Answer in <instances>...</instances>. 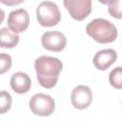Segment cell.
Masks as SVG:
<instances>
[{
    "label": "cell",
    "mask_w": 122,
    "mask_h": 122,
    "mask_svg": "<svg viewBox=\"0 0 122 122\" xmlns=\"http://www.w3.org/2000/svg\"><path fill=\"white\" fill-rule=\"evenodd\" d=\"M62 68V62L52 56L42 55L34 61L37 80L39 84L46 89H51L56 85Z\"/></svg>",
    "instance_id": "cell-1"
},
{
    "label": "cell",
    "mask_w": 122,
    "mask_h": 122,
    "mask_svg": "<svg viewBox=\"0 0 122 122\" xmlns=\"http://www.w3.org/2000/svg\"><path fill=\"white\" fill-rule=\"evenodd\" d=\"M86 31L94 41L100 44L112 43L117 38V29L110 21L95 18L86 27Z\"/></svg>",
    "instance_id": "cell-2"
},
{
    "label": "cell",
    "mask_w": 122,
    "mask_h": 122,
    "mask_svg": "<svg viewBox=\"0 0 122 122\" xmlns=\"http://www.w3.org/2000/svg\"><path fill=\"white\" fill-rule=\"evenodd\" d=\"M36 17L41 26L53 27L60 22L61 12L55 3L51 1H43L36 9Z\"/></svg>",
    "instance_id": "cell-3"
},
{
    "label": "cell",
    "mask_w": 122,
    "mask_h": 122,
    "mask_svg": "<svg viewBox=\"0 0 122 122\" xmlns=\"http://www.w3.org/2000/svg\"><path fill=\"white\" fill-rule=\"evenodd\" d=\"M29 106L30 111L38 116H49L55 109V102L53 98L49 94L36 93L34 94L30 102Z\"/></svg>",
    "instance_id": "cell-4"
},
{
    "label": "cell",
    "mask_w": 122,
    "mask_h": 122,
    "mask_svg": "<svg viewBox=\"0 0 122 122\" xmlns=\"http://www.w3.org/2000/svg\"><path fill=\"white\" fill-rule=\"evenodd\" d=\"M63 2L70 15L77 21L84 20L92 12V0H63Z\"/></svg>",
    "instance_id": "cell-5"
},
{
    "label": "cell",
    "mask_w": 122,
    "mask_h": 122,
    "mask_svg": "<svg viewBox=\"0 0 122 122\" xmlns=\"http://www.w3.org/2000/svg\"><path fill=\"white\" fill-rule=\"evenodd\" d=\"M41 43L44 49L51 51L58 52L63 51L66 47L67 38L60 31L51 30L43 33L41 37Z\"/></svg>",
    "instance_id": "cell-6"
},
{
    "label": "cell",
    "mask_w": 122,
    "mask_h": 122,
    "mask_svg": "<svg viewBox=\"0 0 122 122\" xmlns=\"http://www.w3.org/2000/svg\"><path fill=\"white\" fill-rule=\"evenodd\" d=\"M30 24V15L24 9H18L10 12L8 17V28L15 33L25 31Z\"/></svg>",
    "instance_id": "cell-7"
},
{
    "label": "cell",
    "mask_w": 122,
    "mask_h": 122,
    "mask_svg": "<svg viewBox=\"0 0 122 122\" xmlns=\"http://www.w3.org/2000/svg\"><path fill=\"white\" fill-rule=\"evenodd\" d=\"M71 101L75 109L84 110L91 105L92 101V92L88 86L79 85L72 90Z\"/></svg>",
    "instance_id": "cell-8"
},
{
    "label": "cell",
    "mask_w": 122,
    "mask_h": 122,
    "mask_svg": "<svg viewBox=\"0 0 122 122\" xmlns=\"http://www.w3.org/2000/svg\"><path fill=\"white\" fill-rule=\"evenodd\" d=\"M117 53L112 49L101 50L93 57V65L97 70L105 71L110 68L116 60Z\"/></svg>",
    "instance_id": "cell-9"
},
{
    "label": "cell",
    "mask_w": 122,
    "mask_h": 122,
    "mask_svg": "<svg viewBox=\"0 0 122 122\" xmlns=\"http://www.w3.org/2000/svg\"><path fill=\"white\" fill-rule=\"evenodd\" d=\"M10 87L16 93H26L31 87L30 78L26 72L17 71L10 77Z\"/></svg>",
    "instance_id": "cell-10"
},
{
    "label": "cell",
    "mask_w": 122,
    "mask_h": 122,
    "mask_svg": "<svg viewBox=\"0 0 122 122\" xmlns=\"http://www.w3.org/2000/svg\"><path fill=\"white\" fill-rule=\"evenodd\" d=\"M19 35L12 30H10L8 27L2 28L0 30V47L12 49L17 46L19 42Z\"/></svg>",
    "instance_id": "cell-11"
},
{
    "label": "cell",
    "mask_w": 122,
    "mask_h": 122,
    "mask_svg": "<svg viewBox=\"0 0 122 122\" xmlns=\"http://www.w3.org/2000/svg\"><path fill=\"white\" fill-rule=\"evenodd\" d=\"M109 81H110V84L113 88L118 89V90L122 88V69L121 67H116L110 72Z\"/></svg>",
    "instance_id": "cell-12"
},
{
    "label": "cell",
    "mask_w": 122,
    "mask_h": 122,
    "mask_svg": "<svg viewBox=\"0 0 122 122\" xmlns=\"http://www.w3.org/2000/svg\"><path fill=\"white\" fill-rule=\"evenodd\" d=\"M12 103L11 95L7 91H0V113L10 111Z\"/></svg>",
    "instance_id": "cell-13"
},
{
    "label": "cell",
    "mask_w": 122,
    "mask_h": 122,
    "mask_svg": "<svg viewBox=\"0 0 122 122\" xmlns=\"http://www.w3.org/2000/svg\"><path fill=\"white\" fill-rule=\"evenodd\" d=\"M108 5H109V8H108L109 13L112 17H114L116 19H120L122 17V15H121V0H112Z\"/></svg>",
    "instance_id": "cell-14"
},
{
    "label": "cell",
    "mask_w": 122,
    "mask_h": 122,
    "mask_svg": "<svg viewBox=\"0 0 122 122\" xmlns=\"http://www.w3.org/2000/svg\"><path fill=\"white\" fill-rule=\"evenodd\" d=\"M11 57L10 54L1 52L0 53V74L7 72L11 67Z\"/></svg>",
    "instance_id": "cell-15"
},
{
    "label": "cell",
    "mask_w": 122,
    "mask_h": 122,
    "mask_svg": "<svg viewBox=\"0 0 122 122\" xmlns=\"http://www.w3.org/2000/svg\"><path fill=\"white\" fill-rule=\"evenodd\" d=\"M25 0H0V3L9 6V7H12V6H17L21 3H23Z\"/></svg>",
    "instance_id": "cell-16"
},
{
    "label": "cell",
    "mask_w": 122,
    "mask_h": 122,
    "mask_svg": "<svg viewBox=\"0 0 122 122\" xmlns=\"http://www.w3.org/2000/svg\"><path fill=\"white\" fill-rule=\"evenodd\" d=\"M4 19H5V12H4L3 10L0 9V24H2V22L4 21Z\"/></svg>",
    "instance_id": "cell-17"
},
{
    "label": "cell",
    "mask_w": 122,
    "mask_h": 122,
    "mask_svg": "<svg viewBox=\"0 0 122 122\" xmlns=\"http://www.w3.org/2000/svg\"><path fill=\"white\" fill-rule=\"evenodd\" d=\"M100 3H102V4H104V5H107V4H109V3H111L112 0H98Z\"/></svg>",
    "instance_id": "cell-18"
}]
</instances>
